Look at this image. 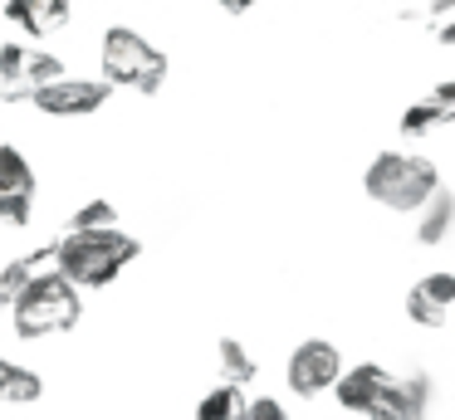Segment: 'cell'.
Instances as JSON below:
<instances>
[{
	"label": "cell",
	"instance_id": "cell-1",
	"mask_svg": "<svg viewBox=\"0 0 455 420\" xmlns=\"http://www.w3.org/2000/svg\"><path fill=\"white\" fill-rule=\"evenodd\" d=\"M333 396L343 410L367 420H431V381L416 371L396 376L377 361L343 367V376L333 381Z\"/></svg>",
	"mask_w": 455,
	"mask_h": 420
},
{
	"label": "cell",
	"instance_id": "cell-2",
	"mask_svg": "<svg viewBox=\"0 0 455 420\" xmlns=\"http://www.w3.org/2000/svg\"><path fill=\"white\" fill-rule=\"evenodd\" d=\"M142 254V244L132 234H123L118 225H93V230H64L54 244V269L79 289H103L113 283L132 259Z\"/></svg>",
	"mask_w": 455,
	"mask_h": 420
},
{
	"label": "cell",
	"instance_id": "cell-3",
	"mask_svg": "<svg viewBox=\"0 0 455 420\" xmlns=\"http://www.w3.org/2000/svg\"><path fill=\"white\" fill-rule=\"evenodd\" d=\"M79 313H84L79 283H69L60 269H40L11 298V322L25 342H40V337H54V332L79 328Z\"/></svg>",
	"mask_w": 455,
	"mask_h": 420
},
{
	"label": "cell",
	"instance_id": "cell-4",
	"mask_svg": "<svg viewBox=\"0 0 455 420\" xmlns=\"http://www.w3.org/2000/svg\"><path fill=\"white\" fill-rule=\"evenodd\" d=\"M363 186L382 210H421V201L441 186V171H435L426 156L382 152V156H372V166L363 171Z\"/></svg>",
	"mask_w": 455,
	"mask_h": 420
},
{
	"label": "cell",
	"instance_id": "cell-5",
	"mask_svg": "<svg viewBox=\"0 0 455 420\" xmlns=\"http://www.w3.org/2000/svg\"><path fill=\"white\" fill-rule=\"evenodd\" d=\"M99 64H103V78H108L113 88L157 93V88L167 83V54H162L157 44H148L138 29H123V25H113L108 35H103Z\"/></svg>",
	"mask_w": 455,
	"mask_h": 420
},
{
	"label": "cell",
	"instance_id": "cell-6",
	"mask_svg": "<svg viewBox=\"0 0 455 420\" xmlns=\"http://www.w3.org/2000/svg\"><path fill=\"white\" fill-rule=\"evenodd\" d=\"M284 376H289V391H294V396L314 400V396H323V391H333V381L343 376V357H338L333 342L308 337V342H299V347L289 352Z\"/></svg>",
	"mask_w": 455,
	"mask_h": 420
},
{
	"label": "cell",
	"instance_id": "cell-7",
	"mask_svg": "<svg viewBox=\"0 0 455 420\" xmlns=\"http://www.w3.org/2000/svg\"><path fill=\"white\" fill-rule=\"evenodd\" d=\"M108 98H113L108 78H64L60 74L44 88H35L30 103L40 107V113H50V117H89V113H99Z\"/></svg>",
	"mask_w": 455,
	"mask_h": 420
},
{
	"label": "cell",
	"instance_id": "cell-8",
	"mask_svg": "<svg viewBox=\"0 0 455 420\" xmlns=\"http://www.w3.org/2000/svg\"><path fill=\"white\" fill-rule=\"evenodd\" d=\"M60 59L44 54V49L30 44H0V83H5V98H30L35 88H44L50 78H60Z\"/></svg>",
	"mask_w": 455,
	"mask_h": 420
},
{
	"label": "cell",
	"instance_id": "cell-9",
	"mask_svg": "<svg viewBox=\"0 0 455 420\" xmlns=\"http://www.w3.org/2000/svg\"><path fill=\"white\" fill-rule=\"evenodd\" d=\"M35 210V171L15 147H0V220L30 225Z\"/></svg>",
	"mask_w": 455,
	"mask_h": 420
},
{
	"label": "cell",
	"instance_id": "cell-10",
	"mask_svg": "<svg viewBox=\"0 0 455 420\" xmlns=\"http://www.w3.org/2000/svg\"><path fill=\"white\" fill-rule=\"evenodd\" d=\"M406 313L421 328H455V273H426L406 293Z\"/></svg>",
	"mask_w": 455,
	"mask_h": 420
},
{
	"label": "cell",
	"instance_id": "cell-11",
	"mask_svg": "<svg viewBox=\"0 0 455 420\" xmlns=\"http://www.w3.org/2000/svg\"><path fill=\"white\" fill-rule=\"evenodd\" d=\"M5 15H11L25 35L44 39V35H54V29L69 25L74 0H5Z\"/></svg>",
	"mask_w": 455,
	"mask_h": 420
},
{
	"label": "cell",
	"instance_id": "cell-12",
	"mask_svg": "<svg viewBox=\"0 0 455 420\" xmlns=\"http://www.w3.org/2000/svg\"><path fill=\"white\" fill-rule=\"evenodd\" d=\"M451 234H455V195L435 186V191L421 201V210H416V240L421 244H445Z\"/></svg>",
	"mask_w": 455,
	"mask_h": 420
},
{
	"label": "cell",
	"instance_id": "cell-13",
	"mask_svg": "<svg viewBox=\"0 0 455 420\" xmlns=\"http://www.w3.org/2000/svg\"><path fill=\"white\" fill-rule=\"evenodd\" d=\"M44 396V381L40 371L20 367V361H5L0 357V400H11V406H30V400Z\"/></svg>",
	"mask_w": 455,
	"mask_h": 420
},
{
	"label": "cell",
	"instance_id": "cell-14",
	"mask_svg": "<svg viewBox=\"0 0 455 420\" xmlns=\"http://www.w3.org/2000/svg\"><path fill=\"white\" fill-rule=\"evenodd\" d=\"M245 410H250L245 386H235V381H220V386L196 406V420H245Z\"/></svg>",
	"mask_w": 455,
	"mask_h": 420
},
{
	"label": "cell",
	"instance_id": "cell-15",
	"mask_svg": "<svg viewBox=\"0 0 455 420\" xmlns=\"http://www.w3.org/2000/svg\"><path fill=\"white\" fill-rule=\"evenodd\" d=\"M216 357H220V376H226V381H235V386H245V381H255V357L245 352V342H235V337H220Z\"/></svg>",
	"mask_w": 455,
	"mask_h": 420
},
{
	"label": "cell",
	"instance_id": "cell-16",
	"mask_svg": "<svg viewBox=\"0 0 455 420\" xmlns=\"http://www.w3.org/2000/svg\"><path fill=\"white\" fill-rule=\"evenodd\" d=\"M93 225H118V210L108 201H89L84 210H74L69 230H93Z\"/></svg>",
	"mask_w": 455,
	"mask_h": 420
},
{
	"label": "cell",
	"instance_id": "cell-17",
	"mask_svg": "<svg viewBox=\"0 0 455 420\" xmlns=\"http://www.w3.org/2000/svg\"><path fill=\"white\" fill-rule=\"evenodd\" d=\"M245 420H289V410L279 406V400H250Z\"/></svg>",
	"mask_w": 455,
	"mask_h": 420
},
{
	"label": "cell",
	"instance_id": "cell-18",
	"mask_svg": "<svg viewBox=\"0 0 455 420\" xmlns=\"http://www.w3.org/2000/svg\"><path fill=\"white\" fill-rule=\"evenodd\" d=\"M435 39H441V44H455V15H441V25H435Z\"/></svg>",
	"mask_w": 455,
	"mask_h": 420
},
{
	"label": "cell",
	"instance_id": "cell-19",
	"mask_svg": "<svg viewBox=\"0 0 455 420\" xmlns=\"http://www.w3.org/2000/svg\"><path fill=\"white\" fill-rule=\"evenodd\" d=\"M216 5L226 10V15H240V10H250V5H255V0H216Z\"/></svg>",
	"mask_w": 455,
	"mask_h": 420
},
{
	"label": "cell",
	"instance_id": "cell-20",
	"mask_svg": "<svg viewBox=\"0 0 455 420\" xmlns=\"http://www.w3.org/2000/svg\"><path fill=\"white\" fill-rule=\"evenodd\" d=\"M431 15H455V0H431Z\"/></svg>",
	"mask_w": 455,
	"mask_h": 420
},
{
	"label": "cell",
	"instance_id": "cell-21",
	"mask_svg": "<svg viewBox=\"0 0 455 420\" xmlns=\"http://www.w3.org/2000/svg\"><path fill=\"white\" fill-rule=\"evenodd\" d=\"M5 308H11V303H0V318H5Z\"/></svg>",
	"mask_w": 455,
	"mask_h": 420
}]
</instances>
